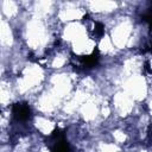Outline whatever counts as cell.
<instances>
[{
	"instance_id": "cell-1",
	"label": "cell",
	"mask_w": 152,
	"mask_h": 152,
	"mask_svg": "<svg viewBox=\"0 0 152 152\" xmlns=\"http://www.w3.org/2000/svg\"><path fill=\"white\" fill-rule=\"evenodd\" d=\"M49 141H51L49 142L51 152H71L70 146L64 138V133L59 129H56L49 137Z\"/></svg>"
},
{
	"instance_id": "cell-2",
	"label": "cell",
	"mask_w": 152,
	"mask_h": 152,
	"mask_svg": "<svg viewBox=\"0 0 152 152\" xmlns=\"http://www.w3.org/2000/svg\"><path fill=\"white\" fill-rule=\"evenodd\" d=\"M13 115L18 121H26L31 116V109L27 103H17L13 107Z\"/></svg>"
},
{
	"instance_id": "cell-3",
	"label": "cell",
	"mask_w": 152,
	"mask_h": 152,
	"mask_svg": "<svg viewBox=\"0 0 152 152\" xmlns=\"http://www.w3.org/2000/svg\"><path fill=\"white\" fill-rule=\"evenodd\" d=\"M103 32H104V30H103V25H102L101 23H95V34L100 37V36L103 34Z\"/></svg>"
}]
</instances>
